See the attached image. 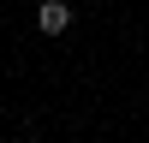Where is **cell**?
Listing matches in <instances>:
<instances>
[{
  "label": "cell",
  "mask_w": 149,
  "mask_h": 143,
  "mask_svg": "<svg viewBox=\"0 0 149 143\" xmlns=\"http://www.w3.org/2000/svg\"><path fill=\"white\" fill-rule=\"evenodd\" d=\"M36 30L42 36H66L72 30V6L66 0H42V6H36Z\"/></svg>",
  "instance_id": "obj_1"
}]
</instances>
